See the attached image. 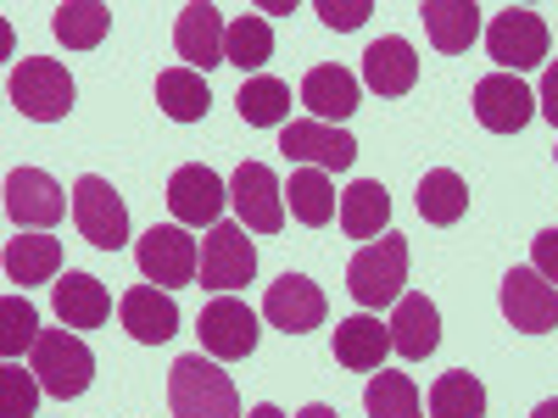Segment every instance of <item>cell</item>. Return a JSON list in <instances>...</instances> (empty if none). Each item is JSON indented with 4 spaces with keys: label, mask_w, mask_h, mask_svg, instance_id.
<instances>
[{
    "label": "cell",
    "mask_w": 558,
    "mask_h": 418,
    "mask_svg": "<svg viewBox=\"0 0 558 418\" xmlns=\"http://www.w3.org/2000/svg\"><path fill=\"white\" fill-rule=\"evenodd\" d=\"M475 118H481V128H492V134H520L531 118H536V96H531V84L520 78V73H486L481 84H475Z\"/></svg>",
    "instance_id": "14"
},
{
    "label": "cell",
    "mask_w": 558,
    "mask_h": 418,
    "mask_svg": "<svg viewBox=\"0 0 558 418\" xmlns=\"http://www.w3.org/2000/svg\"><path fill=\"white\" fill-rule=\"evenodd\" d=\"M386 352H391V323L368 318V312H352L336 323V362L352 368V374H380Z\"/></svg>",
    "instance_id": "20"
},
{
    "label": "cell",
    "mask_w": 558,
    "mask_h": 418,
    "mask_svg": "<svg viewBox=\"0 0 558 418\" xmlns=\"http://www.w3.org/2000/svg\"><path fill=\"white\" fill-rule=\"evenodd\" d=\"M402 285H408V241L402 235L368 241L347 268V291H352L357 307H391V302L408 296Z\"/></svg>",
    "instance_id": "2"
},
{
    "label": "cell",
    "mask_w": 558,
    "mask_h": 418,
    "mask_svg": "<svg viewBox=\"0 0 558 418\" xmlns=\"http://www.w3.org/2000/svg\"><path fill=\"white\" fill-rule=\"evenodd\" d=\"M531 268L558 291V229H542V235L531 241Z\"/></svg>",
    "instance_id": "38"
},
{
    "label": "cell",
    "mask_w": 558,
    "mask_h": 418,
    "mask_svg": "<svg viewBox=\"0 0 558 418\" xmlns=\"http://www.w3.org/2000/svg\"><path fill=\"white\" fill-rule=\"evenodd\" d=\"M134 262H140V273H146L157 291H173V285H191L196 279L202 251H196V241L184 235L179 223H151L146 235H140V246H134Z\"/></svg>",
    "instance_id": "6"
},
{
    "label": "cell",
    "mask_w": 558,
    "mask_h": 418,
    "mask_svg": "<svg viewBox=\"0 0 558 418\" xmlns=\"http://www.w3.org/2000/svg\"><path fill=\"white\" fill-rule=\"evenodd\" d=\"M7 212L17 223V235H23V229H28V235H45L51 223H62L68 190L45 168H12L7 173Z\"/></svg>",
    "instance_id": "8"
},
{
    "label": "cell",
    "mask_w": 558,
    "mask_h": 418,
    "mask_svg": "<svg viewBox=\"0 0 558 418\" xmlns=\"http://www.w3.org/2000/svg\"><path fill=\"white\" fill-rule=\"evenodd\" d=\"M441 346V312L430 296H402L391 312V352H402L408 362H425Z\"/></svg>",
    "instance_id": "21"
},
{
    "label": "cell",
    "mask_w": 558,
    "mask_h": 418,
    "mask_svg": "<svg viewBox=\"0 0 558 418\" xmlns=\"http://www.w3.org/2000/svg\"><path fill=\"white\" fill-rule=\"evenodd\" d=\"M357 101H363V89H357V78L347 67H313L302 78V107L318 123H347L357 112Z\"/></svg>",
    "instance_id": "24"
},
{
    "label": "cell",
    "mask_w": 558,
    "mask_h": 418,
    "mask_svg": "<svg viewBox=\"0 0 558 418\" xmlns=\"http://www.w3.org/2000/svg\"><path fill=\"white\" fill-rule=\"evenodd\" d=\"M73 223H78V235L96 251H118L129 241V207H123V196L101 173H84L73 184Z\"/></svg>",
    "instance_id": "5"
},
{
    "label": "cell",
    "mask_w": 558,
    "mask_h": 418,
    "mask_svg": "<svg viewBox=\"0 0 558 418\" xmlns=\"http://www.w3.org/2000/svg\"><path fill=\"white\" fill-rule=\"evenodd\" d=\"M252 273H257V246L246 241V229H241V223L207 229V246H202V285L218 291V296H229V291L252 285Z\"/></svg>",
    "instance_id": "10"
},
{
    "label": "cell",
    "mask_w": 558,
    "mask_h": 418,
    "mask_svg": "<svg viewBox=\"0 0 558 418\" xmlns=\"http://www.w3.org/2000/svg\"><path fill=\"white\" fill-rule=\"evenodd\" d=\"M553 157H558V151H553Z\"/></svg>",
    "instance_id": "43"
},
{
    "label": "cell",
    "mask_w": 558,
    "mask_h": 418,
    "mask_svg": "<svg viewBox=\"0 0 558 418\" xmlns=\"http://www.w3.org/2000/svg\"><path fill=\"white\" fill-rule=\"evenodd\" d=\"M363 407H368V418H425V402H418V385L408 380V374H380L368 380V391H363Z\"/></svg>",
    "instance_id": "34"
},
{
    "label": "cell",
    "mask_w": 558,
    "mask_h": 418,
    "mask_svg": "<svg viewBox=\"0 0 558 418\" xmlns=\"http://www.w3.org/2000/svg\"><path fill=\"white\" fill-rule=\"evenodd\" d=\"M12 107L23 112V118H34V123H62L68 112H73V73L62 67V62H51V57H28V62H17L12 67Z\"/></svg>",
    "instance_id": "4"
},
{
    "label": "cell",
    "mask_w": 558,
    "mask_h": 418,
    "mask_svg": "<svg viewBox=\"0 0 558 418\" xmlns=\"http://www.w3.org/2000/svg\"><path fill=\"white\" fill-rule=\"evenodd\" d=\"M430 418H486V385L452 368V374L430 385Z\"/></svg>",
    "instance_id": "33"
},
{
    "label": "cell",
    "mask_w": 558,
    "mask_h": 418,
    "mask_svg": "<svg viewBox=\"0 0 558 418\" xmlns=\"http://www.w3.org/2000/svg\"><path fill=\"white\" fill-rule=\"evenodd\" d=\"M274 57V28H268V17H235L229 23V34H223V62L229 67H241V73H252L257 78V67Z\"/></svg>",
    "instance_id": "32"
},
{
    "label": "cell",
    "mask_w": 558,
    "mask_h": 418,
    "mask_svg": "<svg viewBox=\"0 0 558 418\" xmlns=\"http://www.w3.org/2000/svg\"><path fill=\"white\" fill-rule=\"evenodd\" d=\"M235 112H241L252 128H286V118H291V84L274 78V73L246 78L241 96H235Z\"/></svg>",
    "instance_id": "29"
},
{
    "label": "cell",
    "mask_w": 558,
    "mask_h": 418,
    "mask_svg": "<svg viewBox=\"0 0 558 418\" xmlns=\"http://www.w3.org/2000/svg\"><path fill=\"white\" fill-rule=\"evenodd\" d=\"M157 107L173 118V123H202L207 107H213V89L196 67H168L157 78Z\"/></svg>",
    "instance_id": "27"
},
{
    "label": "cell",
    "mask_w": 558,
    "mask_h": 418,
    "mask_svg": "<svg viewBox=\"0 0 558 418\" xmlns=\"http://www.w3.org/2000/svg\"><path fill=\"white\" fill-rule=\"evenodd\" d=\"M168 407H173V418H241L235 380L202 352L179 357L168 368Z\"/></svg>",
    "instance_id": "1"
},
{
    "label": "cell",
    "mask_w": 558,
    "mask_h": 418,
    "mask_svg": "<svg viewBox=\"0 0 558 418\" xmlns=\"http://www.w3.org/2000/svg\"><path fill=\"white\" fill-rule=\"evenodd\" d=\"M0 323H7V330H0V352H7V362H17V352L39 341V312H34L28 296H7L0 302Z\"/></svg>",
    "instance_id": "35"
},
{
    "label": "cell",
    "mask_w": 558,
    "mask_h": 418,
    "mask_svg": "<svg viewBox=\"0 0 558 418\" xmlns=\"http://www.w3.org/2000/svg\"><path fill=\"white\" fill-rule=\"evenodd\" d=\"M363 84L375 89V96H408V89L418 84V51L402 39V34H386V39H375L363 51Z\"/></svg>",
    "instance_id": "18"
},
{
    "label": "cell",
    "mask_w": 558,
    "mask_h": 418,
    "mask_svg": "<svg viewBox=\"0 0 558 418\" xmlns=\"http://www.w3.org/2000/svg\"><path fill=\"white\" fill-rule=\"evenodd\" d=\"M318 17L336 34H352L363 17H375V0H318Z\"/></svg>",
    "instance_id": "37"
},
{
    "label": "cell",
    "mask_w": 558,
    "mask_h": 418,
    "mask_svg": "<svg viewBox=\"0 0 558 418\" xmlns=\"http://www.w3.org/2000/svg\"><path fill=\"white\" fill-rule=\"evenodd\" d=\"M502 318L514 323L520 335H547V330H558V291L536 268H508V279H502Z\"/></svg>",
    "instance_id": "15"
},
{
    "label": "cell",
    "mask_w": 558,
    "mask_h": 418,
    "mask_svg": "<svg viewBox=\"0 0 558 418\" xmlns=\"http://www.w3.org/2000/svg\"><path fill=\"white\" fill-rule=\"evenodd\" d=\"M223 34H229V23L218 17V7L196 0V7H184L179 23H173V51H179V62H191L196 73L223 67Z\"/></svg>",
    "instance_id": "17"
},
{
    "label": "cell",
    "mask_w": 558,
    "mask_h": 418,
    "mask_svg": "<svg viewBox=\"0 0 558 418\" xmlns=\"http://www.w3.org/2000/svg\"><path fill=\"white\" fill-rule=\"evenodd\" d=\"M223 207H229V184L213 173V168H202V162H184L173 179H168V212H173V223L184 229H218V218H223Z\"/></svg>",
    "instance_id": "11"
},
{
    "label": "cell",
    "mask_w": 558,
    "mask_h": 418,
    "mask_svg": "<svg viewBox=\"0 0 558 418\" xmlns=\"http://www.w3.org/2000/svg\"><path fill=\"white\" fill-rule=\"evenodd\" d=\"M263 318L286 335H307V330L324 323V291L307 273H279L268 285V296H263Z\"/></svg>",
    "instance_id": "16"
},
{
    "label": "cell",
    "mask_w": 558,
    "mask_h": 418,
    "mask_svg": "<svg viewBox=\"0 0 558 418\" xmlns=\"http://www.w3.org/2000/svg\"><path fill=\"white\" fill-rule=\"evenodd\" d=\"M51 302H57V318L68 323V330H101V323L112 318V296H107V285L96 273H62Z\"/></svg>",
    "instance_id": "22"
},
{
    "label": "cell",
    "mask_w": 558,
    "mask_h": 418,
    "mask_svg": "<svg viewBox=\"0 0 558 418\" xmlns=\"http://www.w3.org/2000/svg\"><path fill=\"white\" fill-rule=\"evenodd\" d=\"M531 418H558V396H547V402H542V407H536Z\"/></svg>",
    "instance_id": "42"
},
{
    "label": "cell",
    "mask_w": 558,
    "mask_h": 418,
    "mask_svg": "<svg viewBox=\"0 0 558 418\" xmlns=\"http://www.w3.org/2000/svg\"><path fill=\"white\" fill-rule=\"evenodd\" d=\"M229 201L241 212V229H257V235H279L286 229V190L268 162H241L235 179H229Z\"/></svg>",
    "instance_id": "9"
},
{
    "label": "cell",
    "mask_w": 558,
    "mask_h": 418,
    "mask_svg": "<svg viewBox=\"0 0 558 418\" xmlns=\"http://www.w3.org/2000/svg\"><path fill=\"white\" fill-rule=\"evenodd\" d=\"M279 151L291 162H307V168H324V173H347L357 162V139L347 128H330L318 118H302V123H286L279 128Z\"/></svg>",
    "instance_id": "13"
},
{
    "label": "cell",
    "mask_w": 558,
    "mask_h": 418,
    "mask_svg": "<svg viewBox=\"0 0 558 418\" xmlns=\"http://www.w3.org/2000/svg\"><path fill=\"white\" fill-rule=\"evenodd\" d=\"M418 17H425L430 45H436V51H447V57L470 51V45L481 39V7H475V0H425Z\"/></svg>",
    "instance_id": "23"
},
{
    "label": "cell",
    "mask_w": 558,
    "mask_h": 418,
    "mask_svg": "<svg viewBox=\"0 0 558 418\" xmlns=\"http://www.w3.org/2000/svg\"><path fill=\"white\" fill-rule=\"evenodd\" d=\"M39 374L34 368H17V362H7L0 368V418H34V407H39Z\"/></svg>",
    "instance_id": "36"
},
{
    "label": "cell",
    "mask_w": 558,
    "mask_h": 418,
    "mask_svg": "<svg viewBox=\"0 0 558 418\" xmlns=\"http://www.w3.org/2000/svg\"><path fill=\"white\" fill-rule=\"evenodd\" d=\"M542 118L558 128V62H547V78H542Z\"/></svg>",
    "instance_id": "39"
},
{
    "label": "cell",
    "mask_w": 558,
    "mask_h": 418,
    "mask_svg": "<svg viewBox=\"0 0 558 418\" xmlns=\"http://www.w3.org/2000/svg\"><path fill=\"white\" fill-rule=\"evenodd\" d=\"M118 312H123V330H129L140 346H162V341L179 335V302H173L168 291H157V285H134V291L118 302Z\"/></svg>",
    "instance_id": "19"
},
{
    "label": "cell",
    "mask_w": 558,
    "mask_h": 418,
    "mask_svg": "<svg viewBox=\"0 0 558 418\" xmlns=\"http://www.w3.org/2000/svg\"><path fill=\"white\" fill-rule=\"evenodd\" d=\"M28 368L39 374L45 396L73 402V396H84V391H89V380H96V352H89L78 335H68V330H39Z\"/></svg>",
    "instance_id": "3"
},
{
    "label": "cell",
    "mask_w": 558,
    "mask_h": 418,
    "mask_svg": "<svg viewBox=\"0 0 558 418\" xmlns=\"http://www.w3.org/2000/svg\"><path fill=\"white\" fill-rule=\"evenodd\" d=\"M196 330H202V352L218 357V362H241V357L257 352V312L246 302H235V296L207 302Z\"/></svg>",
    "instance_id": "12"
},
{
    "label": "cell",
    "mask_w": 558,
    "mask_h": 418,
    "mask_svg": "<svg viewBox=\"0 0 558 418\" xmlns=\"http://www.w3.org/2000/svg\"><path fill=\"white\" fill-rule=\"evenodd\" d=\"M463 212H470V184H463L452 168H430L418 179V218L436 223V229H452Z\"/></svg>",
    "instance_id": "26"
},
{
    "label": "cell",
    "mask_w": 558,
    "mask_h": 418,
    "mask_svg": "<svg viewBox=\"0 0 558 418\" xmlns=\"http://www.w3.org/2000/svg\"><path fill=\"white\" fill-rule=\"evenodd\" d=\"M51 28H57V39L68 45V51H96V45L107 39V28H112V12L101 7V0H68V7H57Z\"/></svg>",
    "instance_id": "30"
},
{
    "label": "cell",
    "mask_w": 558,
    "mask_h": 418,
    "mask_svg": "<svg viewBox=\"0 0 558 418\" xmlns=\"http://www.w3.org/2000/svg\"><path fill=\"white\" fill-rule=\"evenodd\" d=\"M386 223H391L386 184L380 179H357L352 190L341 196V229L352 241H375V235H386Z\"/></svg>",
    "instance_id": "25"
},
{
    "label": "cell",
    "mask_w": 558,
    "mask_h": 418,
    "mask_svg": "<svg viewBox=\"0 0 558 418\" xmlns=\"http://www.w3.org/2000/svg\"><path fill=\"white\" fill-rule=\"evenodd\" d=\"M57 268H62V241H51V235H17V241H7V279L12 285H45V279H57Z\"/></svg>",
    "instance_id": "28"
},
{
    "label": "cell",
    "mask_w": 558,
    "mask_h": 418,
    "mask_svg": "<svg viewBox=\"0 0 558 418\" xmlns=\"http://www.w3.org/2000/svg\"><path fill=\"white\" fill-rule=\"evenodd\" d=\"M246 418H286V413H279V407H274V402H263V407H252V413H246Z\"/></svg>",
    "instance_id": "41"
},
{
    "label": "cell",
    "mask_w": 558,
    "mask_h": 418,
    "mask_svg": "<svg viewBox=\"0 0 558 418\" xmlns=\"http://www.w3.org/2000/svg\"><path fill=\"white\" fill-rule=\"evenodd\" d=\"M286 201H291V218H296V223L324 229V223L336 218V190H330V173H324V168H296V173H291V190H286Z\"/></svg>",
    "instance_id": "31"
},
{
    "label": "cell",
    "mask_w": 558,
    "mask_h": 418,
    "mask_svg": "<svg viewBox=\"0 0 558 418\" xmlns=\"http://www.w3.org/2000/svg\"><path fill=\"white\" fill-rule=\"evenodd\" d=\"M486 51H492V62H502V73H525V67L547 62V23L531 7H502L486 23Z\"/></svg>",
    "instance_id": "7"
},
{
    "label": "cell",
    "mask_w": 558,
    "mask_h": 418,
    "mask_svg": "<svg viewBox=\"0 0 558 418\" xmlns=\"http://www.w3.org/2000/svg\"><path fill=\"white\" fill-rule=\"evenodd\" d=\"M296 418H341V413H336V407H324V402H307Z\"/></svg>",
    "instance_id": "40"
}]
</instances>
